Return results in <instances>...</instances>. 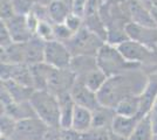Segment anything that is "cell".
<instances>
[{"label":"cell","mask_w":157,"mask_h":140,"mask_svg":"<svg viewBox=\"0 0 157 140\" xmlns=\"http://www.w3.org/2000/svg\"><path fill=\"white\" fill-rule=\"evenodd\" d=\"M88 0H73L72 12L78 16H85V9Z\"/></svg>","instance_id":"836d02e7"},{"label":"cell","mask_w":157,"mask_h":140,"mask_svg":"<svg viewBox=\"0 0 157 140\" xmlns=\"http://www.w3.org/2000/svg\"><path fill=\"white\" fill-rule=\"evenodd\" d=\"M81 140H110V130L102 127H92L81 133Z\"/></svg>","instance_id":"d4e9b609"},{"label":"cell","mask_w":157,"mask_h":140,"mask_svg":"<svg viewBox=\"0 0 157 140\" xmlns=\"http://www.w3.org/2000/svg\"><path fill=\"white\" fill-rule=\"evenodd\" d=\"M152 140H157V133L154 134V138H152Z\"/></svg>","instance_id":"b9f144b4"},{"label":"cell","mask_w":157,"mask_h":140,"mask_svg":"<svg viewBox=\"0 0 157 140\" xmlns=\"http://www.w3.org/2000/svg\"><path fill=\"white\" fill-rule=\"evenodd\" d=\"M15 124H17V120L14 119V118H12L10 114L1 113V120H0V132H1V137L8 138L14 131Z\"/></svg>","instance_id":"4316f807"},{"label":"cell","mask_w":157,"mask_h":140,"mask_svg":"<svg viewBox=\"0 0 157 140\" xmlns=\"http://www.w3.org/2000/svg\"><path fill=\"white\" fill-rule=\"evenodd\" d=\"M121 5L130 22L144 27H157L151 11L141 0H127Z\"/></svg>","instance_id":"ba28073f"},{"label":"cell","mask_w":157,"mask_h":140,"mask_svg":"<svg viewBox=\"0 0 157 140\" xmlns=\"http://www.w3.org/2000/svg\"><path fill=\"white\" fill-rule=\"evenodd\" d=\"M116 47L121 52V54L130 62H136L140 64H143L147 62H154L157 60L156 50H152L142 43L130 40V39L123 41L122 43L117 45Z\"/></svg>","instance_id":"52a82bcc"},{"label":"cell","mask_w":157,"mask_h":140,"mask_svg":"<svg viewBox=\"0 0 157 140\" xmlns=\"http://www.w3.org/2000/svg\"><path fill=\"white\" fill-rule=\"evenodd\" d=\"M15 14L27 15L32 12L33 7L35 6L36 0H12Z\"/></svg>","instance_id":"83f0119b"},{"label":"cell","mask_w":157,"mask_h":140,"mask_svg":"<svg viewBox=\"0 0 157 140\" xmlns=\"http://www.w3.org/2000/svg\"><path fill=\"white\" fill-rule=\"evenodd\" d=\"M141 118H143V117H140V116L127 117V116L115 113L113 123H111L110 131L120 137L128 139L131 135V133L134 132V130L138 124V121L141 120Z\"/></svg>","instance_id":"4fadbf2b"},{"label":"cell","mask_w":157,"mask_h":140,"mask_svg":"<svg viewBox=\"0 0 157 140\" xmlns=\"http://www.w3.org/2000/svg\"><path fill=\"white\" fill-rule=\"evenodd\" d=\"M1 87L5 88L8 91V93L11 95V97L13 98L14 102H18V103L28 102L33 92L35 91L34 88L22 85V84H20V83L13 80L1 81Z\"/></svg>","instance_id":"e0dca14e"},{"label":"cell","mask_w":157,"mask_h":140,"mask_svg":"<svg viewBox=\"0 0 157 140\" xmlns=\"http://www.w3.org/2000/svg\"><path fill=\"white\" fill-rule=\"evenodd\" d=\"M45 45L46 41L34 35L27 42H24V63L36 64L45 61Z\"/></svg>","instance_id":"7c38bea8"},{"label":"cell","mask_w":157,"mask_h":140,"mask_svg":"<svg viewBox=\"0 0 157 140\" xmlns=\"http://www.w3.org/2000/svg\"><path fill=\"white\" fill-rule=\"evenodd\" d=\"M35 35L39 36L44 41L55 40L54 38V31H53V22L51 21H39Z\"/></svg>","instance_id":"484cf974"},{"label":"cell","mask_w":157,"mask_h":140,"mask_svg":"<svg viewBox=\"0 0 157 140\" xmlns=\"http://www.w3.org/2000/svg\"><path fill=\"white\" fill-rule=\"evenodd\" d=\"M107 78H108V76L100 69V67L93 69V70L88 71L82 76L76 77V80L82 82L86 87H88L90 90L95 91V92H98V90L102 88Z\"/></svg>","instance_id":"ffe728a7"},{"label":"cell","mask_w":157,"mask_h":140,"mask_svg":"<svg viewBox=\"0 0 157 140\" xmlns=\"http://www.w3.org/2000/svg\"><path fill=\"white\" fill-rule=\"evenodd\" d=\"M53 0H36V4H40V5H44V6H48Z\"/></svg>","instance_id":"ab89813d"},{"label":"cell","mask_w":157,"mask_h":140,"mask_svg":"<svg viewBox=\"0 0 157 140\" xmlns=\"http://www.w3.org/2000/svg\"><path fill=\"white\" fill-rule=\"evenodd\" d=\"M2 21L8 28L14 42H27L35 35L28 26L26 15L15 14L12 18Z\"/></svg>","instance_id":"8fae6325"},{"label":"cell","mask_w":157,"mask_h":140,"mask_svg":"<svg viewBox=\"0 0 157 140\" xmlns=\"http://www.w3.org/2000/svg\"><path fill=\"white\" fill-rule=\"evenodd\" d=\"M56 97L59 99L60 106V126L62 128H71L73 113L76 104L73 99L71 92H63Z\"/></svg>","instance_id":"9a60e30c"},{"label":"cell","mask_w":157,"mask_h":140,"mask_svg":"<svg viewBox=\"0 0 157 140\" xmlns=\"http://www.w3.org/2000/svg\"><path fill=\"white\" fill-rule=\"evenodd\" d=\"M48 12L53 23H62L66 21L67 16L72 13V8L62 1L53 0L48 5Z\"/></svg>","instance_id":"7402d4cb"},{"label":"cell","mask_w":157,"mask_h":140,"mask_svg":"<svg viewBox=\"0 0 157 140\" xmlns=\"http://www.w3.org/2000/svg\"><path fill=\"white\" fill-rule=\"evenodd\" d=\"M157 98V75H154L149 77L148 83L144 88L142 93L140 95L141 99V110H140V116L144 117L150 112L151 107L154 105L155 100Z\"/></svg>","instance_id":"5bb4252c"},{"label":"cell","mask_w":157,"mask_h":140,"mask_svg":"<svg viewBox=\"0 0 157 140\" xmlns=\"http://www.w3.org/2000/svg\"><path fill=\"white\" fill-rule=\"evenodd\" d=\"M96 62L100 69L108 77L128 73L131 70H136L142 66L136 62L128 61L121 54L117 47L107 42L100 48V50L96 54Z\"/></svg>","instance_id":"7a4b0ae2"},{"label":"cell","mask_w":157,"mask_h":140,"mask_svg":"<svg viewBox=\"0 0 157 140\" xmlns=\"http://www.w3.org/2000/svg\"><path fill=\"white\" fill-rule=\"evenodd\" d=\"M73 55L67 48L65 42L59 40L46 41L45 45V61L47 64L59 69L71 67Z\"/></svg>","instance_id":"8992f818"},{"label":"cell","mask_w":157,"mask_h":140,"mask_svg":"<svg viewBox=\"0 0 157 140\" xmlns=\"http://www.w3.org/2000/svg\"><path fill=\"white\" fill-rule=\"evenodd\" d=\"M61 138L62 140H81V132L74 128H62L61 127Z\"/></svg>","instance_id":"d6a6232c"},{"label":"cell","mask_w":157,"mask_h":140,"mask_svg":"<svg viewBox=\"0 0 157 140\" xmlns=\"http://www.w3.org/2000/svg\"><path fill=\"white\" fill-rule=\"evenodd\" d=\"M93 127V111L80 105H75L72 119V128L83 133Z\"/></svg>","instance_id":"2e32d148"},{"label":"cell","mask_w":157,"mask_h":140,"mask_svg":"<svg viewBox=\"0 0 157 140\" xmlns=\"http://www.w3.org/2000/svg\"><path fill=\"white\" fill-rule=\"evenodd\" d=\"M65 23L68 26V28L72 32L76 33L80 28L83 27V18L82 16H78V15H76V14H74L72 12V13L67 16Z\"/></svg>","instance_id":"f546056e"},{"label":"cell","mask_w":157,"mask_h":140,"mask_svg":"<svg viewBox=\"0 0 157 140\" xmlns=\"http://www.w3.org/2000/svg\"><path fill=\"white\" fill-rule=\"evenodd\" d=\"M154 134H155V131L152 127L150 116L147 114L138 121L134 132L128 138V140H152Z\"/></svg>","instance_id":"44dd1931"},{"label":"cell","mask_w":157,"mask_h":140,"mask_svg":"<svg viewBox=\"0 0 157 140\" xmlns=\"http://www.w3.org/2000/svg\"><path fill=\"white\" fill-rule=\"evenodd\" d=\"M105 43L98 34L88 29L86 26L80 28L76 33H74L69 40L65 41V45L69 49L73 56L89 55L96 56L100 48Z\"/></svg>","instance_id":"277c9868"},{"label":"cell","mask_w":157,"mask_h":140,"mask_svg":"<svg viewBox=\"0 0 157 140\" xmlns=\"http://www.w3.org/2000/svg\"><path fill=\"white\" fill-rule=\"evenodd\" d=\"M140 110H141V99L140 95H131L125 97L118 103L116 106L114 107L115 113L127 116V117H135L140 116ZM141 117V116H140Z\"/></svg>","instance_id":"ac0fdd59"},{"label":"cell","mask_w":157,"mask_h":140,"mask_svg":"<svg viewBox=\"0 0 157 140\" xmlns=\"http://www.w3.org/2000/svg\"><path fill=\"white\" fill-rule=\"evenodd\" d=\"M141 1L150 9L151 12L152 11H157V0H141Z\"/></svg>","instance_id":"8d00e7d4"},{"label":"cell","mask_w":157,"mask_h":140,"mask_svg":"<svg viewBox=\"0 0 157 140\" xmlns=\"http://www.w3.org/2000/svg\"><path fill=\"white\" fill-rule=\"evenodd\" d=\"M125 33L130 40L140 42L157 52V27H144L134 22H128Z\"/></svg>","instance_id":"9c48e42d"},{"label":"cell","mask_w":157,"mask_h":140,"mask_svg":"<svg viewBox=\"0 0 157 140\" xmlns=\"http://www.w3.org/2000/svg\"><path fill=\"white\" fill-rule=\"evenodd\" d=\"M114 116H115L114 109L101 106L98 110L93 111V127H102L110 130Z\"/></svg>","instance_id":"603a6c76"},{"label":"cell","mask_w":157,"mask_h":140,"mask_svg":"<svg viewBox=\"0 0 157 140\" xmlns=\"http://www.w3.org/2000/svg\"><path fill=\"white\" fill-rule=\"evenodd\" d=\"M98 67L96 56L80 55V56H73L69 68L73 70V73L76 75V77H78V76H82Z\"/></svg>","instance_id":"d6986e66"},{"label":"cell","mask_w":157,"mask_h":140,"mask_svg":"<svg viewBox=\"0 0 157 140\" xmlns=\"http://www.w3.org/2000/svg\"><path fill=\"white\" fill-rule=\"evenodd\" d=\"M110 140H128L127 138H123V137H120L117 134H115L114 132L110 131Z\"/></svg>","instance_id":"74e56055"},{"label":"cell","mask_w":157,"mask_h":140,"mask_svg":"<svg viewBox=\"0 0 157 140\" xmlns=\"http://www.w3.org/2000/svg\"><path fill=\"white\" fill-rule=\"evenodd\" d=\"M148 80L149 78L140 73L138 69L110 76L96 92L98 102L102 106L114 109L125 97L131 95H141Z\"/></svg>","instance_id":"6da1fadb"},{"label":"cell","mask_w":157,"mask_h":140,"mask_svg":"<svg viewBox=\"0 0 157 140\" xmlns=\"http://www.w3.org/2000/svg\"><path fill=\"white\" fill-rule=\"evenodd\" d=\"M42 140H62L61 138V127H48Z\"/></svg>","instance_id":"e575fe53"},{"label":"cell","mask_w":157,"mask_h":140,"mask_svg":"<svg viewBox=\"0 0 157 140\" xmlns=\"http://www.w3.org/2000/svg\"><path fill=\"white\" fill-rule=\"evenodd\" d=\"M13 42L14 41L11 36L8 28L5 25V22L1 20V22H0V46H1V48H6L10 45H12Z\"/></svg>","instance_id":"1f68e13d"},{"label":"cell","mask_w":157,"mask_h":140,"mask_svg":"<svg viewBox=\"0 0 157 140\" xmlns=\"http://www.w3.org/2000/svg\"><path fill=\"white\" fill-rule=\"evenodd\" d=\"M69 92L72 95L73 99H74L76 105L87 107L90 111H95L102 106L98 102V93L90 90L88 87H86L80 81L75 80V83L73 84Z\"/></svg>","instance_id":"30bf717a"},{"label":"cell","mask_w":157,"mask_h":140,"mask_svg":"<svg viewBox=\"0 0 157 140\" xmlns=\"http://www.w3.org/2000/svg\"><path fill=\"white\" fill-rule=\"evenodd\" d=\"M59 1H62V2H65L66 5H68V6L72 8V6H73V0H59Z\"/></svg>","instance_id":"60d3db41"},{"label":"cell","mask_w":157,"mask_h":140,"mask_svg":"<svg viewBox=\"0 0 157 140\" xmlns=\"http://www.w3.org/2000/svg\"><path fill=\"white\" fill-rule=\"evenodd\" d=\"M48 125L39 117H31L17 121L14 131L7 140H42Z\"/></svg>","instance_id":"5b68a950"},{"label":"cell","mask_w":157,"mask_h":140,"mask_svg":"<svg viewBox=\"0 0 157 140\" xmlns=\"http://www.w3.org/2000/svg\"><path fill=\"white\" fill-rule=\"evenodd\" d=\"M0 2H1V7H0L1 20H7L15 15L12 0H0Z\"/></svg>","instance_id":"4dcf8cb0"},{"label":"cell","mask_w":157,"mask_h":140,"mask_svg":"<svg viewBox=\"0 0 157 140\" xmlns=\"http://www.w3.org/2000/svg\"><path fill=\"white\" fill-rule=\"evenodd\" d=\"M53 31H54L55 40L62 41V42L69 40L74 35V32H72L68 28V26L66 25L65 22H62V23H53Z\"/></svg>","instance_id":"f1b7e54d"},{"label":"cell","mask_w":157,"mask_h":140,"mask_svg":"<svg viewBox=\"0 0 157 140\" xmlns=\"http://www.w3.org/2000/svg\"><path fill=\"white\" fill-rule=\"evenodd\" d=\"M149 116H150L151 123H152V127H154V131L155 133H157V98L154 103V105L151 107L150 112H149Z\"/></svg>","instance_id":"d590c367"},{"label":"cell","mask_w":157,"mask_h":140,"mask_svg":"<svg viewBox=\"0 0 157 140\" xmlns=\"http://www.w3.org/2000/svg\"><path fill=\"white\" fill-rule=\"evenodd\" d=\"M83 26H86L95 34H98L102 40L107 41V27L98 12L90 15H86L83 18Z\"/></svg>","instance_id":"cb8c5ba5"},{"label":"cell","mask_w":157,"mask_h":140,"mask_svg":"<svg viewBox=\"0 0 157 140\" xmlns=\"http://www.w3.org/2000/svg\"><path fill=\"white\" fill-rule=\"evenodd\" d=\"M127 0H103V4H122Z\"/></svg>","instance_id":"f35d334b"},{"label":"cell","mask_w":157,"mask_h":140,"mask_svg":"<svg viewBox=\"0 0 157 140\" xmlns=\"http://www.w3.org/2000/svg\"><path fill=\"white\" fill-rule=\"evenodd\" d=\"M29 103L36 116L51 127L60 126L59 99L48 90H35L29 98Z\"/></svg>","instance_id":"3957f363"}]
</instances>
